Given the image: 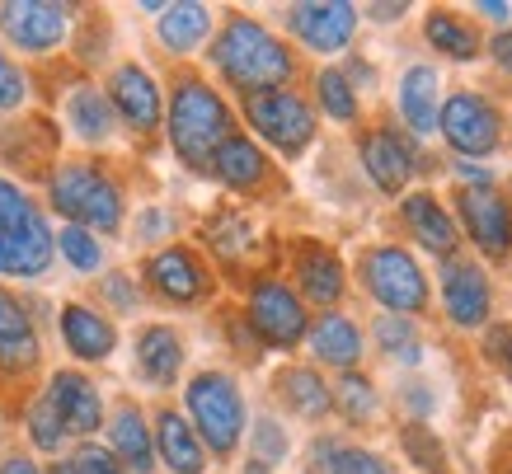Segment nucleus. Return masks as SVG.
<instances>
[{"label": "nucleus", "instance_id": "nucleus-15", "mask_svg": "<svg viewBox=\"0 0 512 474\" xmlns=\"http://www.w3.org/2000/svg\"><path fill=\"white\" fill-rule=\"evenodd\" d=\"M109 104L113 113L123 118L132 132H141V137H151V132H160V118H165V99H160V85L151 80V71L137 62H118L109 71Z\"/></svg>", "mask_w": 512, "mask_h": 474}, {"label": "nucleus", "instance_id": "nucleus-23", "mask_svg": "<svg viewBox=\"0 0 512 474\" xmlns=\"http://www.w3.org/2000/svg\"><path fill=\"white\" fill-rule=\"evenodd\" d=\"M62 343L71 357H80V362H109L113 352H118V329H113V320H104L94 306L66 301L62 306Z\"/></svg>", "mask_w": 512, "mask_h": 474}, {"label": "nucleus", "instance_id": "nucleus-33", "mask_svg": "<svg viewBox=\"0 0 512 474\" xmlns=\"http://www.w3.org/2000/svg\"><path fill=\"white\" fill-rule=\"evenodd\" d=\"M156 33L174 57H188L193 47L207 43V33H212V10H207V5H193V0L165 5L156 19Z\"/></svg>", "mask_w": 512, "mask_h": 474}, {"label": "nucleus", "instance_id": "nucleus-40", "mask_svg": "<svg viewBox=\"0 0 512 474\" xmlns=\"http://www.w3.org/2000/svg\"><path fill=\"white\" fill-rule=\"evenodd\" d=\"M372 334L386 357H400V352L419 348V329H414V320H404V315H386V310H381L372 324Z\"/></svg>", "mask_w": 512, "mask_h": 474}, {"label": "nucleus", "instance_id": "nucleus-3", "mask_svg": "<svg viewBox=\"0 0 512 474\" xmlns=\"http://www.w3.org/2000/svg\"><path fill=\"white\" fill-rule=\"evenodd\" d=\"M47 198L66 216V226H80L90 235H113L127 216L123 188L113 184L104 165H94V160H66V165L52 169Z\"/></svg>", "mask_w": 512, "mask_h": 474}, {"label": "nucleus", "instance_id": "nucleus-11", "mask_svg": "<svg viewBox=\"0 0 512 474\" xmlns=\"http://www.w3.org/2000/svg\"><path fill=\"white\" fill-rule=\"evenodd\" d=\"M437 291H442V315L456 329H489V310H494V287L484 263L470 254H451L437 263Z\"/></svg>", "mask_w": 512, "mask_h": 474}, {"label": "nucleus", "instance_id": "nucleus-19", "mask_svg": "<svg viewBox=\"0 0 512 474\" xmlns=\"http://www.w3.org/2000/svg\"><path fill=\"white\" fill-rule=\"evenodd\" d=\"M38 329L29 320V306L19 301L15 291L0 287V376L15 381V376H29L38 367Z\"/></svg>", "mask_w": 512, "mask_h": 474}, {"label": "nucleus", "instance_id": "nucleus-12", "mask_svg": "<svg viewBox=\"0 0 512 474\" xmlns=\"http://www.w3.org/2000/svg\"><path fill=\"white\" fill-rule=\"evenodd\" d=\"M141 277H146V287L156 291L160 301H170V306H202V301L217 291L212 268L202 263L198 249H188V245L156 249L151 259L141 263Z\"/></svg>", "mask_w": 512, "mask_h": 474}, {"label": "nucleus", "instance_id": "nucleus-42", "mask_svg": "<svg viewBox=\"0 0 512 474\" xmlns=\"http://www.w3.org/2000/svg\"><path fill=\"white\" fill-rule=\"evenodd\" d=\"M66 465H71V474H127L123 460L113 456L109 446H94V442H80Z\"/></svg>", "mask_w": 512, "mask_h": 474}, {"label": "nucleus", "instance_id": "nucleus-18", "mask_svg": "<svg viewBox=\"0 0 512 474\" xmlns=\"http://www.w3.org/2000/svg\"><path fill=\"white\" fill-rule=\"evenodd\" d=\"M400 221H404V230H409V240L419 249H428L437 263L451 259V254H461V230L451 221V207H442V198L428 193V188H423V193H404Z\"/></svg>", "mask_w": 512, "mask_h": 474}, {"label": "nucleus", "instance_id": "nucleus-26", "mask_svg": "<svg viewBox=\"0 0 512 474\" xmlns=\"http://www.w3.org/2000/svg\"><path fill=\"white\" fill-rule=\"evenodd\" d=\"M202 240H207V249H212L226 268H245V263L259 254V230H254V221H249L240 207H221L217 216H207Z\"/></svg>", "mask_w": 512, "mask_h": 474}, {"label": "nucleus", "instance_id": "nucleus-34", "mask_svg": "<svg viewBox=\"0 0 512 474\" xmlns=\"http://www.w3.org/2000/svg\"><path fill=\"white\" fill-rule=\"evenodd\" d=\"M315 99H320V108H325L334 123H357V118H362V99H357V90L348 85L343 66H320V71H315Z\"/></svg>", "mask_w": 512, "mask_h": 474}, {"label": "nucleus", "instance_id": "nucleus-17", "mask_svg": "<svg viewBox=\"0 0 512 474\" xmlns=\"http://www.w3.org/2000/svg\"><path fill=\"white\" fill-rule=\"evenodd\" d=\"M47 404L57 409L66 437H90V432L104 428V395H99V385L71 367L52 371V381H47Z\"/></svg>", "mask_w": 512, "mask_h": 474}, {"label": "nucleus", "instance_id": "nucleus-31", "mask_svg": "<svg viewBox=\"0 0 512 474\" xmlns=\"http://www.w3.org/2000/svg\"><path fill=\"white\" fill-rule=\"evenodd\" d=\"M137 371L151 385H174L184 371V338L174 334L170 324H146L137 334Z\"/></svg>", "mask_w": 512, "mask_h": 474}, {"label": "nucleus", "instance_id": "nucleus-6", "mask_svg": "<svg viewBox=\"0 0 512 474\" xmlns=\"http://www.w3.org/2000/svg\"><path fill=\"white\" fill-rule=\"evenodd\" d=\"M240 113H245V123L278 155H287V160L306 155V146L315 141V108L306 104L292 85H287V90L245 94V99H240Z\"/></svg>", "mask_w": 512, "mask_h": 474}, {"label": "nucleus", "instance_id": "nucleus-52", "mask_svg": "<svg viewBox=\"0 0 512 474\" xmlns=\"http://www.w3.org/2000/svg\"><path fill=\"white\" fill-rule=\"evenodd\" d=\"M475 15L494 19V24H508V19H512V10H508V5H503V0H475Z\"/></svg>", "mask_w": 512, "mask_h": 474}, {"label": "nucleus", "instance_id": "nucleus-49", "mask_svg": "<svg viewBox=\"0 0 512 474\" xmlns=\"http://www.w3.org/2000/svg\"><path fill=\"white\" fill-rule=\"evenodd\" d=\"M156 235H170V216H165V212H156V207H151V212L141 216V226H137V240H141V245H151Z\"/></svg>", "mask_w": 512, "mask_h": 474}, {"label": "nucleus", "instance_id": "nucleus-7", "mask_svg": "<svg viewBox=\"0 0 512 474\" xmlns=\"http://www.w3.org/2000/svg\"><path fill=\"white\" fill-rule=\"evenodd\" d=\"M437 137L461 160H484L503 146V113L484 90H451L437 108Z\"/></svg>", "mask_w": 512, "mask_h": 474}, {"label": "nucleus", "instance_id": "nucleus-56", "mask_svg": "<svg viewBox=\"0 0 512 474\" xmlns=\"http://www.w3.org/2000/svg\"><path fill=\"white\" fill-rule=\"evenodd\" d=\"M508 474H512V470H508Z\"/></svg>", "mask_w": 512, "mask_h": 474}, {"label": "nucleus", "instance_id": "nucleus-41", "mask_svg": "<svg viewBox=\"0 0 512 474\" xmlns=\"http://www.w3.org/2000/svg\"><path fill=\"white\" fill-rule=\"evenodd\" d=\"M480 357L503 376V381H512V324H489V329H484Z\"/></svg>", "mask_w": 512, "mask_h": 474}, {"label": "nucleus", "instance_id": "nucleus-53", "mask_svg": "<svg viewBox=\"0 0 512 474\" xmlns=\"http://www.w3.org/2000/svg\"><path fill=\"white\" fill-rule=\"evenodd\" d=\"M0 474H43L38 465H33L29 456H5V465H0Z\"/></svg>", "mask_w": 512, "mask_h": 474}, {"label": "nucleus", "instance_id": "nucleus-30", "mask_svg": "<svg viewBox=\"0 0 512 474\" xmlns=\"http://www.w3.org/2000/svg\"><path fill=\"white\" fill-rule=\"evenodd\" d=\"M423 43L433 47V52H442V57H451V62H475L484 38H480V29H475V19L456 15L447 5H433V10L423 15Z\"/></svg>", "mask_w": 512, "mask_h": 474}, {"label": "nucleus", "instance_id": "nucleus-25", "mask_svg": "<svg viewBox=\"0 0 512 474\" xmlns=\"http://www.w3.org/2000/svg\"><path fill=\"white\" fill-rule=\"evenodd\" d=\"M109 451L123 460V470L132 474H156V437L146 428V413L123 399L109 418Z\"/></svg>", "mask_w": 512, "mask_h": 474}, {"label": "nucleus", "instance_id": "nucleus-35", "mask_svg": "<svg viewBox=\"0 0 512 474\" xmlns=\"http://www.w3.org/2000/svg\"><path fill=\"white\" fill-rule=\"evenodd\" d=\"M334 409L348 418V423H372L376 409H381V395H376V385L362 376V371H343L339 385H334Z\"/></svg>", "mask_w": 512, "mask_h": 474}, {"label": "nucleus", "instance_id": "nucleus-46", "mask_svg": "<svg viewBox=\"0 0 512 474\" xmlns=\"http://www.w3.org/2000/svg\"><path fill=\"white\" fill-rule=\"evenodd\" d=\"M400 399H404V409H409V413H419V423H423V413H433V404H437L433 385H423V381L404 385V390H400Z\"/></svg>", "mask_w": 512, "mask_h": 474}, {"label": "nucleus", "instance_id": "nucleus-55", "mask_svg": "<svg viewBox=\"0 0 512 474\" xmlns=\"http://www.w3.org/2000/svg\"><path fill=\"white\" fill-rule=\"evenodd\" d=\"M508 202H512V188H508Z\"/></svg>", "mask_w": 512, "mask_h": 474}, {"label": "nucleus", "instance_id": "nucleus-28", "mask_svg": "<svg viewBox=\"0 0 512 474\" xmlns=\"http://www.w3.org/2000/svg\"><path fill=\"white\" fill-rule=\"evenodd\" d=\"M273 395H278L296 418H311V423H320V418L334 413V390H329V381L315 367H282L278 376H273Z\"/></svg>", "mask_w": 512, "mask_h": 474}, {"label": "nucleus", "instance_id": "nucleus-36", "mask_svg": "<svg viewBox=\"0 0 512 474\" xmlns=\"http://www.w3.org/2000/svg\"><path fill=\"white\" fill-rule=\"evenodd\" d=\"M400 451L409 465H419L423 474H442V465H447V446H442V437H437L428 423H404L400 428Z\"/></svg>", "mask_w": 512, "mask_h": 474}, {"label": "nucleus", "instance_id": "nucleus-50", "mask_svg": "<svg viewBox=\"0 0 512 474\" xmlns=\"http://www.w3.org/2000/svg\"><path fill=\"white\" fill-rule=\"evenodd\" d=\"M334 451H339V437H315V446H311V474H325L329 460H334Z\"/></svg>", "mask_w": 512, "mask_h": 474}, {"label": "nucleus", "instance_id": "nucleus-5", "mask_svg": "<svg viewBox=\"0 0 512 474\" xmlns=\"http://www.w3.org/2000/svg\"><path fill=\"white\" fill-rule=\"evenodd\" d=\"M188 428L198 432L202 451L212 456H235V446L245 437V395L235 385L231 371H198L184 390Z\"/></svg>", "mask_w": 512, "mask_h": 474}, {"label": "nucleus", "instance_id": "nucleus-24", "mask_svg": "<svg viewBox=\"0 0 512 474\" xmlns=\"http://www.w3.org/2000/svg\"><path fill=\"white\" fill-rule=\"evenodd\" d=\"M212 174H217L231 193H259V188L268 184L273 165H268V155L259 141H249L245 132H235V137H226L221 151L212 155Z\"/></svg>", "mask_w": 512, "mask_h": 474}, {"label": "nucleus", "instance_id": "nucleus-16", "mask_svg": "<svg viewBox=\"0 0 512 474\" xmlns=\"http://www.w3.org/2000/svg\"><path fill=\"white\" fill-rule=\"evenodd\" d=\"M66 15L71 10L52 5V0H10V5H0V29L24 52H52L66 38V24H71Z\"/></svg>", "mask_w": 512, "mask_h": 474}, {"label": "nucleus", "instance_id": "nucleus-54", "mask_svg": "<svg viewBox=\"0 0 512 474\" xmlns=\"http://www.w3.org/2000/svg\"><path fill=\"white\" fill-rule=\"evenodd\" d=\"M245 474H273V470H268L264 460H254V456H249V460H245Z\"/></svg>", "mask_w": 512, "mask_h": 474}, {"label": "nucleus", "instance_id": "nucleus-21", "mask_svg": "<svg viewBox=\"0 0 512 474\" xmlns=\"http://www.w3.org/2000/svg\"><path fill=\"white\" fill-rule=\"evenodd\" d=\"M306 343H311L315 362H320V367H334V371H357L362 348H367V338H362L357 320H348L343 310H325L320 320H311Z\"/></svg>", "mask_w": 512, "mask_h": 474}, {"label": "nucleus", "instance_id": "nucleus-38", "mask_svg": "<svg viewBox=\"0 0 512 474\" xmlns=\"http://www.w3.org/2000/svg\"><path fill=\"white\" fill-rule=\"evenodd\" d=\"M24 428H29V442L38 446V451H57V446L66 442L62 418H57V409L47 404V395H38L29 404V413H24Z\"/></svg>", "mask_w": 512, "mask_h": 474}, {"label": "nucleus", "instance_id": "nucleus-14", "mask_svg": "<svg viewBox=\"0 0 512 474\" xmlns=\"http://www.w3.org/2000/svg\"><path fill=\"white\" fill-rule=\"evenodd\" d=\"M287 33L301 38L311 52H343L357 33V5L348 0H306V5H287Z\"/></svg>", "mask_w": 512, "mask_h": 474}, {"label": "nucleus", "instance_id": "nucleus-51", "mask_svg": "<svg viewBox=\"0 0 512 474\" xmlns=\"http://www.w3.org/2000/svg\"><path fill=\"white\" fill-rule=\"evenodd\" d=\"M367 15H372L376 24H400V15H409V5H404V0H395V5L381 0V5H367Z\"/></svg>", "mask_w": 512, "mask_h": 474}, {"label": "nucleus", "instance_id": "nucleus-10", "mask_svg": "<svg viewBox=\"0 0 512 474\" xmlns=\"http://www.w3.org/2000/svg\"><path fill=\"white\" fill-rule=\"evenodd\" d=\"M357 155H362V169H367V179L376 184V193H386V198H404L409 179L419 174V169H414L419 165V141L395 132L386 118L362 127Z\"/></svg>", "mask_w": 512, "mask_h": 474}, {"label": "nucleus", "instance_id": "nucleus-8", "mask_svg": "<svg viewBox=\"0 0 512 474\" xmlns=\"http://www.w3.org/2000/svg\"><path fill=\"white\" fill-rule=\"evenodd\" d=\"M451 221L466 230L475 254L484 263H508L512 259V202L498 188H461L451 193Z\"/></svg>", "mask_w": 512, "mask_h": 474}, {"label": "nucleus", "instance_id": "nucleus-39", "mask_svg": "<svg viewBox=\"0 0 512 474\" xmlns=\"http://www.w3.org/2000/svg\"><path fill=\"white\" fill-rule=\"evenodd\" d=\"M325 474H395V470H390V460L381 456V451H372V446L339 442V451H334Z\"/></svg>", "mask_w": 512, "mask_h": 474}, {"label": "nucleus", "instance_id": "nucleus-2", "mask_svg": "<svg viewBox=\"0 0 512 474\" xmlns=\"http://www.w3.org/2000/svg\"><path fill=\"white\" fill-rule=\"evenodd\" d=\"M235 137V113L212 85L193 71H179L170 85V146L193 174H212V155Z\"/></svg>", "mask_w": 512, "mask_h": 474}, {"label": "nucleus", "instance_id": "nucleus-29", "mask_svg": "<svg viewBox=\"0 0 512 474\" xmlns=\"http://www.w3.org/2000/svg\"><path fill=\"white\" fill-rule=\"evenodd\" d=\"M52 151H57V127L47 118H24V123L5 127V137H0L5 165H15L19 174H43L52 165Z\"/></svg>", "mask_w": 512, "mask_h": 474}, {"label": "nucleus", "instance_id": "nucleus-45", "mask_svg": "<svg viewBox=\"0 0 512 474\" xmlns=\"http://www.w3.org/2000/svg\"><path fill=\"white\" fill-rule=\"evenodd\" d=\"M99 291H104V301L118 310H137L141 306V291L132 287V277L127 273H109L104 282H99Z\"/></svg>", "mask_w": 512, "mask_h": 474}, {"label": "nucleus", "instance_id": "nucleus-47", "mask_svg": "<svg viewBox=\"0 0 512 474\" xmlns=\"http://www.w3.org/2000/svg\"><path fill=\"white\" fill-rule=\"evenodd\" d=\"M226 329H231L235 348L245 352V362H254V357H259V348H264V343L254 338V329H249V320H240V315H231V324H226Z\"/></svg>", "mask_w": 512, "mask_h": 474}, {"label": "nucleus", "instance_id": "nucleus-32", "mask_svg": "<svg viewBox=\"0 0 512 474\" xmlns=\"http://www.w3.org/2000/svg\"><path fill=\"white\" fill-rule=\"evenodd\" d=\"M66 123H71V132H76L80 141L99 146V141L113 137L118 113H113V104H109V94L104 90H94V85H76V90L66 94Z\"/></svg>", "mask_w": 512, "mask_h": 474}, {"label": "nucleus", "instance_id": "nucleus-37", "mask_svg": "<svg viewBox=\"0 0 512 474\" xmlns=\"http://www.w3.org/2000/svg\"><path fill=\"white\" fill-rule=\"evenodd\" d=\"M57 254H62L76 273H99L104 268V245H99V235L80 226H62L57 230Z\"/></svg>", "mask_w": 512, "mask_h": 474}, {"label": "nucleus", "instance_id": "nucleus-48", "mask_svg": "<svg viewBox=\"0 0 512 474\" xmlns=\"http://www.w3.org/2000/svg\"><path fill=\"white\" fill-rule=\"evenodd\" d=\"M489 57H494V66L512 80V29H498L494 38H489Z\"/></svg>", "mask_w": 512, "mask_h": 474}, {"label": "nucleus", "instance_id": "nucleus-22", "mask_svg": "<svg viewBox=\"0 0 512 474\" xmlns=\"http://www.w3.org/2000/svg\"><path fill=\"white\" fill-rule=\"evenodd\" d=\"M437 108H442V76L437 66L414 62L400 76V118L409 123V137L428 141L437 132Z\"/></svg>", "mask_w": 512, "mask_h": 474}, {"label": "nucleus", "instance_id": "nucleus-9", "mask_svg": "<svg viewBox=\"0 0 512 474\" xmlns=\"http://www.w3.org/2000/svg\"><path fill=\"white\" fill-rule=\"evenodd\" d=\"M245 320L264 348H296V343H306V329H311L306 301L282 277H268V273L249 282Z\"/></svg>", "mask_w": 512, "mask_h": 474}, {"label": "nucleus", "instance_id": "nucleus-20", "mask_svg": "<svg viewBox=\"0 0 512 474\" xmlns=\"http://www.w3.org/2000/svg\"><path fill=\"white\" fill-rule=\"evenodd\" d=\"M57 254V235L47 216L29 226H0V277H43Z\"/></svg>", "mask_w": 512, "mask_h": 474}, {"label": "nucleus", "instance_id": "nucleus-43", "mask_svg": "<svg viewBox=\"0 0 512 474\" xmlns=\"http://www.w3.org/2000/svg\"><path fill=\"white\" fill-rule=\"evenodd\" d=\"M249 442H254V460H264V465L287 456V432L278 428V418H259L254 432H249Z\"/></svg>", "mask_w": 512, "mask_h": 474}, {"label": "nucleus", "instance_id": "nucleus-44", "mask_svg": "<svg viewBox=\"0 0 512 474\" xmlns=\"http://www.w3.org/2000/svg\"><path fill=\"white\" fill-rule=\"evenodd\" d=\"M24 99H29V80H24V71H19V66L5 57V47H0V113H15Z\"/></svg>", "mask_w": 512, "mask_h": 474}, {"label": "nucleus", "instance_id": "nucleus-1", "mask_svg": "<svg viewBox=\"0 0 512 474\" xmlns=\"http://www.w3.org/2000/svg\"><path fill=\"white\" fill-rule=\"evenodd\" d=\"M207 62L217 66L221 80L240 99L259 90H287V80L296 76V52L282 43L278 33H268L259 19H249V15L226 19V29L217 33Z\"/></svg>", "mask_w": 512, "mask_h": 474}, {"label": "nucleus", "instance_id": "nucleus-13", "mask_svg": "<svg viewBox=\"0 0 512 474\" xmlns=\"http://www.w3.org/2000/svg\"><path fill=\"white\" fill-rule=\"evenodd\" d=\"M292 282L296 296L320 310H334L348 296V268L329 245L320 240H296L292 245Z\"/></svg>", "mask_w": 512, "mask_h": 474}, {"label": "nucleus", "instance_id": "nucleus-4", "mask_svg": "<svg viewBox=\"0 0 512 474\" xmlns=\"http://www.w3.org/2000/svg\"><path fill=\"white\" fill-rule=\"evenodd\" d=\"M357 282L386 315L414 320V315H428V306H433L428 273L404 245H367L357 254Z\"/></svg>", "mask_w": 512, "mask_h": 474}, {"label": "nucleus", "instance_id": "nucleus-27", "mask_svg": "<svg viewBox=\"0 0 512 474\" xmlns=\"http://www.w3.org/2000/svg\"><path fill=\"white\" fill-rule=\"evenodd\" d=\"M151 437H156V451H160V460H165L170 474H207V451H202L198 432L188 428L184 413L160 409Z\"/></svg>", "mask_w": 512, "mask_h": 474}]
</instances>
